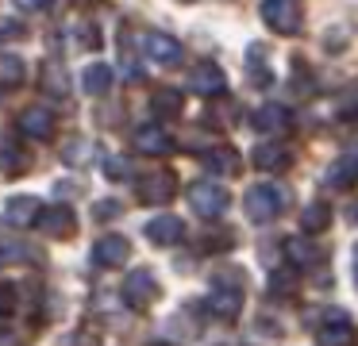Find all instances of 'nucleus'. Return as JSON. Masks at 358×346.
Returning <instances> with one entry per match:
<instances>
[{"mask_svg":"<svg viewBox=\"0 0 358 346\" xmlns=\"http://www.w3.org/2000/svg\"><path fill=\"white\" fill-rule=\"evenodd\" d=\"M20 131H24L27 138H50L55 135V112L43 108V104L24 108V115H20Z\"/></svg>","mask_w":358,"mask_h":346,"instance_id":"nucleus-14","label":"nucleus"},{"mask_svg":"<svg viewBox=\"0 0 358 346\" xmlns=\"http://www.w3.org/2000/svg\"><path fill=\"white\" fill-rule=\"evenodd\" d=\"M355 181H358V154H347V158L331 161V169H327V185L331 189H347Z\"/></svg>","mask_w":358,"mask_h":346,"instance_id":"nucleus-23","label":"nucleus"},{"mask_svg":"<svg viewBox=\"0 0 358 346\" xmlns=\"http://www.w3.org/2000/svg\"><path fill=\"white\" fill-rule=\"evenodd\" d=\"M243 269H227V277H216V289H212V296L204 300L208 304L212 315H220V319H239L243 312Z\"/></svg>","mask_w":358,"mask_h":346,"instance_id":"nucleus-2","label":"nucleus"},{"mask_svg":"<svg viewBox=\"0 0 358 346\" xmlns=\"http://www.w3.org/2000/svg\"><path fill=\"white\" fill-rule=\"evenodd\" d=\"M43 89L47 92H55V96H66V73H62V66H47V73H43Z\"/></svg>","mask_w":358,"mask_h":346,"instance_id":"nucleus-28","label":"nucleus"},{"mask_svg":"<svg viewBox=\"0 0 358 346\" xmlns=\"http://www.w3.org/2000/svg\"><path fill=\"white\" fill-rule=\"evenodd\" d=\"M104 173L112 181H124V177H131V166H127V158H104Z\"/></svg>","mask_w":358,"mask_h":346,"instance_id":"nucleus-31","label":"nucleus"},{"mask_svg":"<svg viewBox=\"0 0 358 346\" xmlns=\"http://www.w3.org/2000/svg\"><path fill=\"white\" fill-rule=\"evenodd\" d=\"M189 89L196 96H220L227 89V73L216 66V62H201V66L189 69Z\"/></svg>","mask_w":358,"mask_h":346,"instance_id":"nucleus-8","label":"nucleus"},{"mask_svg":"<svg viewBox=\"0 0 358 346\" xmlns=\"http://www.w3.org/2000/svg\"><path fill=\"white\" fill-rule=\"evenodd\" d=\"M0 166L8 169V173H20V169H27V154H20L16 146H4L0 150Z\"/></svg>","mask_w":358,"mask_h":346,"instance_id":"nucleus-29","label":"nucleus"},{"mask_svg":"<svg viewBox=\"0 0 358 346\" xmlns=\"http://www.w3.org/2000/svg\"><path fill=\"white\" fill-rule=\"evenodd\" d=\"M112 66H104V62H93V66H85V73H81V89L89 92V96H104V92L112 89Z\"/></svg>","mask_w":358,"mask_h":346,"instance_id":"nucleus-20","label":"nucleus"},{"mask_svg":"<svg viewBox=\"0 0 358 346\" xmlns=\"http://www.w3.org/2000/svg\"><path fill=\"white\" fill-rule=\"evenodd\" d=\"M0 346H27V343H24V335H20V331L0 327Z\"/></svg>","mask_w":358,"mask_h":346,"instance_id":"nucleus-34","label":"nucleus"},{"mask_svg":"<svg viewBox=\"0 0 358 346\" xmlns=\"http://www.w3.org/2000/svg\"><path fill=\"white\" fill-rule=\"evenodd\" d=\"M127 258H131V243L124 235H101L93 243V266H101V269H116Z\"/></svg>","mask_w":358,"mask_h":346,"instance_id":"nucleus-7","label":"nucleus"},{"mask_svg":"<svg viewBox=\"0 0 358 346\" xmlns=\"http://www.w3.org/2000/svg\"><path fill=\"white\" fill-rule=\"evenodd\" d=\"M201 161H204V169L216 173V177H235L243 169L239 150H235V146H212V150L201 154Z\"/></svg>","mask_w":358,"mask_h":346,"instance_id":"nucleus-15","label":"nucleus"},{"mask_svg":"<svg viewBox=\"0 0 358 346\" xmlns=\"http://www.w3.org/2000/svg\"><path fill=\"white\" fill-rule=\"evenodd\" d=\"M258 15H262V23L273 35H296L304 27V12L296 0H262Z\"/></svg>","mask_w":358,"mask_h":346,"instance_id":"nucleus-3","label":"nucleus"},{"mask_svg":"<svg viewBox=\"0 0 358 346\" xmlns=\"http://www.w3.org/2000/svg\"><path fill=\"white\" fill-rule=\"evenodd\" d=\"M158 277L150 273V269H131V273L124 277V304L135 308V312H143V308H150L158 300Z\"/></svg>","mask_w":358,"mask_h":346,"instance_id":"nucleus-5","label":"nucleus"},{"mask_svg":"<svg viewBox=\"0 0 358 346\" xmlns=\"http://www.w3.org/2000/svg\"><path fill=\"white\" fill-rule=\"evenodd\" d=\"M24 58H16V54H0V89H16V85H24Z\"/></svg>","mask_w":358,"mask_h":346,"instance_id":"nucleus-24","label":"nucleus"},{"mask_svg":"<svg viewBox=\"0 0 358 346\" xmlns=\"http://www.w3.org/2000/svg\"><path fill=\"white\" fill-rule=\"evenodd\" d=\"M247 58H250V85L266 89V85L273 81L270 66H266V46H262V43H258V46H250V50H247Z\"/></svg>","mask_w":358,"mask_h":346,"instance_id":"nucleus-25","label":"nucleus"},{"mask_svg":"<svg viewBox=\"0 0 358 346\" xmlns=\"http://www.w3.org/2000/svg\"><path fill=\"white\" fill-rule=\"evenodd\" d=\"M139 200L143 204H170L173 192H178V177L170 173V169H155V173L139 177Z\"/></svg>","mask_w":358,"mask_h":346,"instance_id":"nucleus-6","label":"nucleus"},{"mask_svg":"<svg viewBox=\"0 0 358 346\" xmlns=\"http://www.w3.org/2000/svg\"><path fill=\"white\" fill-rule=\"evenodd\" d=\"M289 158H293V154H289L281 143H273V138H270V143H258L255 150H250L255 169H266V173H278V169H285Z\"/></svg>","mask_w":358,"mask_h":346,"instance_id":"nucleus-18","label":"nucleus"},{"mask_svg":"<svg viewBox=\"0 0 358 346\" xmlns=\"http://www.w3.org/2000/svg\"><path fill=\"white\" fill-rule=\"evenodd\" d=\"M250 127H255L258 135H270V138L281 135V131L289 127V108L285 104H273V100H270V104H262L255 115H250Z\"/></svg>","mask_w":358,"mask_h":346,"instance_id":"nucleus-13","label":"nucleus"},{"mask_svg":"<svg viewBox=\"0 0 358 346\" xmlns=\"http://www.w3.org/2000/svg\"><path fill=\"white\" fill-rule=\"evenodd\" d=\"M150 108H155L158 120H178V115L185 112V100H181L178 89H158L155 100H150Z\"/></svg>","mask_w":358,"mask_h":346,"instance_id":"nucleus-22","label":"nucleus"},{"mask_svg":"<svg viewBox=\"0 0 358 346\" xmlns=\"http://www.w3.org/2000/svg\"><path fill=\"white\" fill-rule=\"evenodd\" d=\"M296 292V269H273L270 273V296H293Z\"/></svg>","mask_w":358,"mask_h":346,"instance_id":"nucleus-26","label":"nucleus"},{"mask_svg":"<svg viewBox=\"0 0 358 346\" xmlns=\"http://www.w3.org/2000/svg\"><path fill=\"white\" fill-rule=\"evenodd\" d=\"M131 146H135L139 154L162 158V154H170V150H173V138H170V131H162L158 123H143V127H135Z\"/></svg>","mask_w":358,"mask_h":346,"instance_id":"nucleus-9","label":"nucleus"},{"mask_svg":"<svg viewBox=\"0 0 358 346\" xmlns=\"http://www.w3.org/2000/svg\"><path fill=\"white\" fill-rule=\"evenodd\" d=\"M327 227H331V208H327L324 200H312L301 212V231L304 235H320V231H327Z\"/></svg>","mask_w":358,"mask_h":346,"instance_id":"nucleus-21","label":"nucleus"},{"mask_svg":"<svg viewBox=\"0 0 358 346\" xmlns=\"http://www.w3.org/2000/svg\"><path fill=\"white\" fill-rule=\"evenodd\" d=\"M147 238L150 243H158V246H178L181 238H185V219H178V215H170V212H162V215H155V219H147Z\"/></svg>","mask_w":358,"mask_h":346,"instance_id":"nucleus-11","label":"nucleus"},{"mask_svg":"<svg viewBox=\"0 0 358 346\" xmlns=\"http://www.w3.org/2000/svg\"><path fill=\"white\" fill-rule=\"evenodd\" d=\"M143 54H147L155 66H178L181 62V43L173 35H162V31H150L143 38Z\"/></svg>","mask_w":358,"mask_h":346,"instance_id":"nucleus-10","label":"nucleus"},{"mask_svg":"<svg viewBox=\"0 0 358 346\" xmlns=\"http://www.w3.org/2000/svg\"><path fill=\"white\" fill-rule=\"evenodd\" d=\"M124 212V204H120V200H96V208H93V215L101 223H108V219H116V215Z\"/></svg>","mask_w":358,"mask_h":346,"instance_id":"nucleus-30","label":"nucleus"},{"mask_svg":"<svg viewBox=\"0 0 358 346\" xmlns=\"http://www.w3.org/2000/svg\"><path fill=\"white\" fill-rule=\"evenodd\" d=\"M339 115H343V120H358V89L343 92V100H339Z\"/></svg>","mask_w":358,"mask_h":346,"instance_id":"nucleus-32","label":"nucleus"},{"mask_svg":"<svg viewBox=\"0 0 358 346\" xmlns=\"http://www.w3.org/2000/svg\"><path fill=\"white\" fill-rule=\"evenodd\" d=\"M20 35H24V27L16 20H0V38H20Z\"/></svg>","mask_w":358,"mask_h":346,"instance_id":"nucleus-35","label":"nucleus"},{"mask_svg":"<svg viewBox=\"0 0 358 346\" xmlns=\"http://www.w3.org/2000/svg\"><path fill=\"white\" fill-rule=\"evenodd\" d=\"M316 343L320 346H350L355 343V327H350V319L343 312H331L327 323L316 331Z\"/></svg>","mask_w":358,"mask_h":346,"instance_id":"nucleus-17","label":"nucleus"},{"mask_svg":"<svg viewBox=\"0 0 358 346\" xmlns=\"http://www.w3.org/2000/svg\"><path fill=\"white\" fill-rule=\"evenodd\" d=\"M20 8H24V12H43V8L50 4V0H16Z\"/></svg>","mask_w":358,"mask_h":346,"instance_id":"nucleus-36","label":"nucleus"},{"mask_svg":"<svg viewBox=\"0 0 358 346\" xmlns=\"http://www.w3.org/2000/svg\"><path fill=\"white\" fill-rule=\"evenodd\" d=\"M227 204H231V196H227V189L220 181L189 185V208H193L201 219H220V215L227 212Z\"/></svg>","mask_w":358,"mask_h":346,"instance_id":"nucleus-4","label":"nucleus"},{"mask_svg":"<svg viewBox=\"0 0 358 346\" xmlns=\"http://www.w3.org/2000/svg\"><path fill=\"white\" fill-rule=\"evenodd\" d=\"M281 250H285V261L293 269H312L316 266V243H308L304 235H293L281 243Z\"/></svg>","mask_w":358,"mask_h":346,"instance_id":"nucleus-19","label":"nucleus"},{"mask_svg":"<svg viewBox=\"0 0 358 346\" xmlns=\"http://www.w3.org/2000/svg\"><path fill=\"white\" fill-rule=\"evenodd\" d=\"M39 227L47 231V235H55V238H66V235H73V231H78V215H73V208H66V204L43 208Z\"/></svg>","mask_w":358,"mask_h":346,"instance_id":"nucleus-16","label":"nucleus"},{"mask_svg":"<svg viewBox=\"0 0 358 346\" xmlns=\"http://www.w3.org/2000/svg\"><path fill=\"white\" fill-rule=\"evenodd\" d=\"M39 215H43V200L39 196H12L4 204V219L12 227H39Z\"/></svg>","mask_w":358,"mask_h":346,"instance_id":"nucleus-12","label":"nucleus"},{"mask_svg":"<svg viewBox=\"0 0 358 346\" xmlns=\"http://www.w3.org/2000/svg\"><path fill=\"white\" fill-rule=\"evenodd\" d=\"M89 154H93V146H89L85 138H70L66 150H62V161H66V166H85Z\"/></svg>","mask_w":358,"mask_h":346,"instance_id":"nucleus-27","label":"nucleus"},{"mask_svg":"<svg viewBox=\"0 0 358 346\" xmlns=\"http://www.w3.org/2000/svg\"><path fill=\"white\" fill-rule=\"evenodd\" d=\"M289 204V192L278 189V185H250L247 196H243V208H247V219L266 227L281 215V208Z\"/></svg>","mask_w":358,"mask_h":346,"instance_id":"nucleus-1","label":"nucleus"},{"mask_svg":"<svg viewBox=\"0 0 358 346\" xmlns=\"http://www.w3.org/2000/svg\"><path fill=\"white\" fill-rule=\"evenodd\" d=\"M16 312V284H0V315Z\"/></svg>","mask_w":358,"mask_h":346,"instance_id":"nucleus-33","label":"nucleus"}]
</instances>
